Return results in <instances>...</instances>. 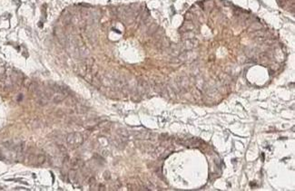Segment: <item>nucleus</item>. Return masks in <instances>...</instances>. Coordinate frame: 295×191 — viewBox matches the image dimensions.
Wrapping results in <instances>:
<instances>
[{"instance_id": "3", "label": "nucleus", "mask_w": 295, "mask_h": 191, "mask_svg": "<svg viewBox=\"0 0 295 191\" xmlns=\"http://www.w3.org/2000/svg\"><path fill=\"white\" fill-rule=\"evenodd\" d=\"M66 97H67L66 94H65L61 92H57V93H54L53 96H52V100H53L54 102L58 103V102H61V101H65Z\"/></svg>"}, {"instance_id": "4", "label": "nucleus", "mask_w": 295, "mask_h": 191, "mask_svg": "<svg viewBox=\"0 0 295 191\" xmlns=\"http://www.w3.org/2000/svg\"><path fill=\"white\" fill-rule=\"evenodd\" d=\"M25 143H22L21 145H18V147H17L16 149V157H17V160H23L24 158H25Z\"/></svg>"}, {"instance_id": "6", "label": "nucleus", "mask_w": 295, "mask_h": 191, "mask_svg": "<svg viewBox=\"0 0 295 191\" xmlns=\"http://www.w3.org/2000/svg\"><path fill=\"white\" fill-rule=\"evenodd\" d=\"M27 88H28L29 93H36L37 92V89H38V85H37V82H31V83L29 84V86H28Z\"/></svg>"}, {"instance_id": "8", "label": "nucleus", "mask_w": 295, "mask_h": 191, "mask_svg": "<svg viewBox=\"0 0 295 191\" xmlns=\"http://www.w3.org/2000/svg\"><path fill=\"white\" fill-rule=\"evenodd\" d=\"M58 148H59L60 151H62L63 153H65V152H66V149H65L63 145H58Z\"/></svg>"}, {"instance_id": "2", "label": "nucleus", "mask_w": 295, "mask_h": 191, "mask_svg": "<svg viewBox=\"0 0 295 191\" xmlns=\"http://www.w3.org/2000/svg\"><path fill=\"white\" fill-rule=\"evenodd\" d=\"M56 36H57V38L58 39L59 43L62 44V45H65L66 43H67V37L65 36V34L64 33V31L60 28H57L56 31Z\"/></svg>"}, {"instance_id": "5", "label": "nucleus", "mask_w": 295, "mask_h": 191, "mask_svg": "<svg viewBox=\"0 0 295 191\" xmlns=\"http://www.w3.org/2000/svg\"><path fill=\"white\" fill-rule=\"evenodd\" d=\"M83 165H84V162H83L82 160H80V159H74V160H72V161H71V166L73 167L74 169H76V168H81Z\"/></svg>"}, {"instance_id": "1", "label": "nucleus", "mask_w": 295, "mask_h": 191, "mask_svg": "<svg viewBox=\"0 0 295 191\" xmlns=\"http://www.w3.org/2000/svg\"><path fill=\"white\" fill-rule=\"evenodd\" d=\"M83 136L78 132H72L66 137V143L71 149H76L83 143Z\"/></svg>"}, {"instance_id": "7", "label": "nucleus", "mask_w": 295, "mask_h": 191, "mask_svg": "<svg viewBox=\"0 0 295 191\" xmlns=\"http://www.w3.org/2000/svg\"><path fill=\"white\" fill-rule=\"evenodd\" d=\"M45 161V156L44 154H37V162L36 165L37 166H40L43 165Z\"/></svg>"}]
</instances>
